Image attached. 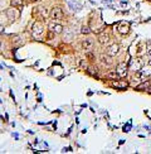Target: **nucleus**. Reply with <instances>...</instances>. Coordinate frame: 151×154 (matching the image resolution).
Listing matches in <instances>:
<instances>
[{
  "instance_id": "nucleus-15",
  "label": "nucleus",
  "mask_w": 151,
  "mask_h": 154,
  "mask_svg": "<svg viewBox=\"0 0 151 154\" xmlns=\"http://www.w3.org/2000/svg\"><path fill=\"white\" fill-rule=\"evenodd\" d=\"M13 44H14L15 47L23 44V41H22V38H20L19 35H16V37H14V38H13Z\"/></svg>"
},
{
  "instance_id": "nucleus-20",
  "label": "nucleus",
  "mask_w": 151,
  "mask_h": 154,
  "mask_svg": "<svg viewBox=\"0 0 151 154\" xmlns=\"http://www.w3.org/2000/svg\"><path fill=\"white\" fill-rule=\"evenodd\" d=\"M87 56H88V57H89L91 59H92V58H93V54H92V53H88V54H87Z\"/></svg>"
},
{
  "instance_id": "nucleus-11",
  "label": "nucleus",
  "mask_w": 151,
  "mask_h": 154,
  "mask_svg": "<svg viewBox=\"0 0 151 154\" xmlns=\"http://www.w3.org/2000/svg\"><path fill=\"white\" fill-rule=\"evenodd\" d=\"M101 62L103 65H112V57L110 56V54H101Z\"/></svg>"
},
{
  "instance_id": "nucleus-10",
  "label": "nucleus",
  "mask_w": 151,
  "mask_h": 154,
  "mask_svg": "<svg viewBox=\"0 0 151 154\" xmlns=\"http://www.w3.org/2000/svg\"><path fill=\"white\" fill-rule=\"evenodd\" d=\"M15 9H16V8H15ZM15 9H14V7H11L10 9H8L7 14H8V17H9V19H15V18L19 17V11H16Z\"/></svg>"
},
{
  "instance_id": "nucleus-19",
  "label": "nucleus",
  "mask_w": 151,
  "mask_h": 154,
  "mask_svg": "<svg viewBox=\"0 0 151 154\" xmlns=\"http://www.w3.org/2000/svg\"><path fill=\"white\" fill-rule=\"evenodd\" d=\"M145 87H150V82H147V83H142V85H140L138 86V89H145Z\"/></svg>"
},
{
  "instance_id": "nucleus-17",
  "label": "nucleus",
  "mask_w": 151,
  "mask_h": 154,
  "mask_svg": "<svg viewBox=\"0 0 151 154\" xmlns=\"http://www.w3.org/2000/svg\"><path fill=\"white\" fill-rule=\"evenodd\" d=\"M89 32H91V30H89V28H88L87 26H83L82 29H81V33H82V34H88Z\"/></svg>"
},
{
  "instance_id": "nucleus-24",
  "label": "nucleus",
  "mask_w": 151,
  "mask_h": 154,
  "mask_svg": "<svg viewBox=\"0 0 151 154\" xmlns=\"http://www.w3.org/2000/svg\"><path fill=\"white\" fill-rule=\"evenodd\" d=\"M32 2H38V0H32Z\"/></svg>"
},
{
  "instance_id": "nucleus-22",
  "label": "nucleus",
  "mask_w": 151,
  "mask_h": 154,
  "mask_svg": "<svg viewBox=\"0 0 151 154\" xmlns=\"http://www.w3.org/2000/svg\"><path fill=\"white\" fill-rule=\"evenodd\" d=\"M1 32H3V27H1V26H0V33H1Z\"/></svg>"
},
{
  "instance_id": "nucleus-7",
  "label": "nucleus",
  "mask_w": 151,
  "mask_h": 154,
  "mask_svg": "<svg viewBox=\"0 0 151 154\" xmlns=\"http://www.w3.org/2000/svg\"><path fill=\"white\" fill-rule=\"evenodd\" d=\"M93 47V39L92 38H86L83 39L82 42V48L84 49V51H89V49H92Z\"/></svg>"
},
{
  "instance_id": "nucleus-3",
  "label": "nucleus",
  "mask_w": 151,
  "mask_h": 154,
  "mask_svg": "<svg viewBox=\"0 0 151 154\" xmlns=\"http://www.w3.org/2000/svg\"><path fill=\"white\" fill-rule=\"evenodd\" d=\"M130 67H131V70L135 71V72L140 71V70L142 68V61H141V58H135V59H132Z\"/></svg>"
},
{
  "instance_id": "nucleus-8",
  "label": "nucleus",
  "mask_w": 151,
  "mask_h": 154,
  "mask_svg": "<svg viewBox=\"0 0 151 154\" xmlns=\"http://www.w3.org/2000/svg\"><path fill=\"white\" fill-rule=\"evenodd\" d=\"M98 43L101 46H106L110 43V35H108L107 33H103V34H101L98 37Z\"/></svg>"
},
{
  "instance_id": "nucleus-21",
  "label": "nucleus",
  "mask_w": 151,
  "mask_h": 154,
  "mask_svg": "<svg viewBox=\"0 0 151 154\" xmlns=\"http://www.w3.org/2000/svg\"><path fill=\"white\" fill-rule=\"evenodd\" d=\"M147 54H149V57H151V48H149V51H147Z\"/></svg>"
},
{
  "instance_id": "nucleus-14",
  "label": "nucleus",
  "mask_w": 151,
  "mask_h": 154,
  "mask_svg": "<svg viewBox=\"0 0 151 154\" xmlns=\"http://www.w3.org/2000/svg\"><path fill=\"white\" fill-rule=\"evenodd\" d=\"M10 4H11V7H14V8H23L24 0H10Z\"/></svg>"
},
{
  "instance_id": "nucleus-16",
  "label": "nucleus",
  "mask_w": 151,
  "mask_h": 154,
  "mask_svg": "<svg viewBox=\"0 0 151 154\" xmlns=\"http://www.w3.org/2000/svg\"><path fill=\"white\" fill-rule=\"evenodd\" d=\"M115 87H120V89H123V87H126L127 86V82H113L112 83Z\"/></svg>"
},
{
  "instance_id": "nucleus-5",
  "label": "nucleus",
  "mask_w": 151,
  "mask_h": 154,
  "mask_svg": "<svg viewBox=\"0 0 151 154\" xmlns=\"http://www.w3.org/2000/svg\"><path fill=\"white\" fill-rule=\"evenodd\" d=\"M118 52H120V46L118 44H111L110 47L107 48V54H110L111 57H115V56H117L118 54Z\"/></svg>"
},
{
  "instance_id": "nucleus-6",
  "label": "nucleus",
  "mask_w": 151,
  "mask_h": 154,
  "mask_svg": "<svg viewBox=\"0 0 151 154\" xmlns=\"http://www.w3.org/2000/svg\"><path fill=\"white\" fill-rule=\"evenodd\" d=\"M63 38H64V41L71 42V41H73L74 34L69 28H65V29H63Z\"/></svg>"
},
{
  "instance_id": "nucleus-1",
  "label": "nucleus",
  "mask_w": 151,
  "mask_h": 154,
  "mask_svg": "<svg viewBox=\"0 0 151 154\" xmlns=\"http://www.w3.org/2000/svg\"><path fill=\"white\" fill-rule=\"evenodd\" d=\"M32 33H33V37H35V38H40V37L43 35V33H44V26H43V23L35 22L33 24V27H32Z\"/></svg>"
},
{
  "instance_id": "nucleus-18",
  "label": "nucleus",
  "mask_w": 151,
  "mask_h": 154,
  "mask_svg": "<svg viewBox=\"0 0 151 154\" xmlns=\"http://www.w3.org/2000/svg\"><path fill=\"white\" fill-rule=\"evenodd\" d=\"M40 9H42V15H43L44 18H47L48 15H49V14H51V13H49V11H48V10H47V8H40Z\"/></svg>"
},
{
  "instance_id": "nucleus-23",
  "label": "nucleus",
  "mask_w": 151,
  "mask_h": 154,
  "mask_svg": "<svg viewBox=\"0 0 151 154\" xmlns=\"http://www.w3.org/2000/svg\"><path fill=\"white\" fill-rule=\"evenodd\" d=\"M149 65H150V66H151V59H150V61H149Z\"/></svg>"
},
{
  "instance_id": "nucleus-4",
  "label": "nucleus",
  "mask_w": 151,
  "mask_h": 154,
  "mask_svg": "<svg viewBox=\"0 0 151 154\" xmlns=\"http://www.w3.org/2000/svg\"><path fill=\"white\" fill-rule=\"evenodd\" d=\"M116 71H117V73L120 75V77H125L126 75H127V66H126L125 62H121V63L117 65Z\"/></svg>"
},
{
  "instance_id": "nucleus-12",
  "label": "nucleus",
  "mask_w": 151,
  "mask_h": 154,
  "mask_svg": "<svg viewBox=\"0 0 151 154\" xmlns=\"http://www.w3.org/2000/svg\"><path fill=\"white\" fill-rule=\"evenodd\" d=\"M106 77L111 78V80H118V78H120V75L117 73L116 70H110V71L106 73Z\"/></svg>"
},
{
  "instance_id": "nucleus-2",
  "label": "nucleus",
  "mask_w": 151,
  "mask_h": 154,
  "mask_svg": "<svg viewBox=\"0 0 151 154\" xmlns=\"http://www.w3.org/2000/svg\"><path fill=\"white\" fill-rule=\"evenodd\" d=\"M63 10L62 8H59V7H56V8H53L52 11H51V18H52V20H62L63 19Z\"/></svg>"
},
{
  "instance_id": "nucleus-9",
  "label": "nucleus",
  "mask_w": 151,
  "mask_h": 154,
  "mask_svg": "<svg viewBox=\"0 0 151 154\" xmlns=\"http://www.w3.org/2000/svg\"><path fill=\"white\" fill-rule=\"evenodd\" d=\"M129 30H130V26H129L127 23H121L120 26H118V32L121 34H127Z\"/></svg>"
},
{
  "instance_id": "nucleus-13",
  "label": "nucleus",
  "mask_w": 151,
  "mask_h": 154,
  "mask_svg": "<svg viewBox=\"0 0 151 154\" xmlns=\"http://www.w3.org/2000/svg\"><path fill=\"white\" fill-rule=\"evenodd\" d=\"M63 26L62 24H54V27H53V29H52V32L54 33V34H60V33H63Z\"/></svg>"
}]
</instances>
